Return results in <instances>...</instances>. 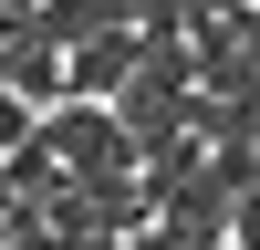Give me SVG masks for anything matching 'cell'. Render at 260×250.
Masks as SVG:
<instances>
[{"label":"cell","instance_id":"1","mask_svg":"<svg viewBox=\"0 0 260 250\" xmlns=\"http://www.w3.org/2000/svg\"><path fill=\"white\" fill-rule=\"evenodd\" d=\"M42 146H52L62 188H83V198L146 177V167H136V136L115 125V104H52V115H42Z\"/></svg>","mask_w":260,"mask_h":250},{"label":"cell","instance_id":"2","mask_svg":"<svg viewBox=\"0 0 260 250\" xmlns=\"http://www.w3.org/2000/svg\"><path fill=\"white\" fill-rule=\"evenodd\" d=\"M136 63H146V21H115V32L73 42V52H62V104H115Z\"/></svg>","mask_w":260,"mask_h":250},{"label":"cell","instance_id":"3","mask_svg":"<svg viewBox=\"0 0 260 250\" xmlns=\"http://www.w3.org/2000/svg\"><path fill=\"white\" fill-rule=\"evenodd\" d=\"M115 21H125V0H42V11L21 21V42H42V52H73V42L115 32Z\"/></svg>","mask_w":260,"mask_h":250},{"label":"cell","instance_id":"4","mask_svg":"<svg viewBox=\"0 0 260 250\" xmlns=\"http://www.w3.org/2000/svg\"><path fill=\"white\" fill-rule=\"evenodd\" d=\"M208 11H219V32L240 42V63L260 73V0H208Z\"/></svg>","mask_w":260,"mask_h":250},{"label":"cell","instance_id":"5","mask_svg":"<svg viewBox=\"0 0 260 250\" xmlns=\"http://www.w3.org/2000/svg\"><path fill=\"white\" fill-rule=\"evenodd\" d=\"M229 250H260V177L240 188V208H229Z\"/></svg>","mask_w":260,"mask_h":250},{"label":"cell","instance_id":"6","mask_svg":"<svg viewBox=\"0 0 260 250\" xmlns=\"http://www.w3.org/2000/svg\"><path fill=\"white\" fill-rule=\"evenodd\" d=\"M125 250H208V240H187V229H167V219H146V229H125Z\"/></svg>","mask_w":260,"mask_h":250},{"label":"cell","instance_id":"7","mask_svg":"<svg viewBox=\"0 0 260 250\" xmlns=\"http://www.w3.org/2000/svg\"><path fill=\"white\" fill-rule=\"evenodd\" d=\"M250 157H260V136H250Z\"/></svg>","mask_w":260,"mask_h":250}]
</instances>
